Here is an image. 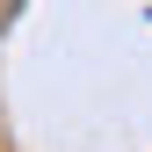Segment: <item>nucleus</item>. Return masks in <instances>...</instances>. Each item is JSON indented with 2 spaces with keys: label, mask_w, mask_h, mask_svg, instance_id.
<instances>
[]
</instances>
